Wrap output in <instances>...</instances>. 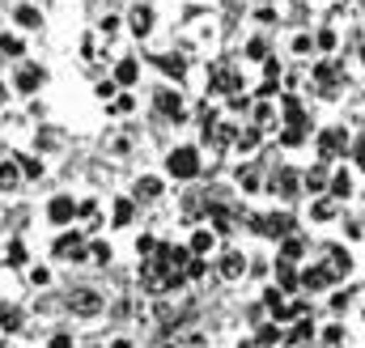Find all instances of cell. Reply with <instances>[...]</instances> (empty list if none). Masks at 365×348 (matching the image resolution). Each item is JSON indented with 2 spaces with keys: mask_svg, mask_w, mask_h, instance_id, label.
Listing matches in <instances>:
<instances>
[{
  "mask_svg": "<svg viewBox=\"0 0 365 348\" xmlns=\"http://www.w3.org/2000/svg\"><path fill=\"white\" fill-rule=\"evenodd\" d=\"M166 170L175 174V178H195L200 174V153L195 149H175L166 158Z\"/></svg>",
  "mask_w": 365,
  "mask_h": 348,
  "instance_id": "6da1fadb",
  "label": "cell"
},
{
  "mask_svg": "<svg viewBox=\"0 0 365 348\" xmlns=\"http://www.w3.org/2000/svg\"><path fill=\"white\" fill-rule=\"evenodd\" d=\"M68 306H73V314H98V310H102V297H98L93 289H81Z\"/></svg>",
  "mask_w": 365,
  "mask_h": 348,
  "instance_id": "7a4b0ae2",
  "label": "cell"
},
{
  "mask_svg": "<svg viewBox=\"0 0 365 348\" xmlns=\"http://www.w3.org/2000/svg\"><path fill=\"white\" fill-rule=\"evenodd\" d=\"M73 213H77V204H73V195H56V200H51V208H47V217H51L56 225H64V221H68Z\"/></svg>",
  "mask_w": 365,
  "mask_h": 348,
  "instance_id": "3957f363",
  "label": "cell"
},
{
  "mask_svg": "<svg viewBox=\"0 0 365 348\" xmlns=\"http://www.w3.org/2000/svg\"><path fill=\"white\" fill-rule=\"evenodd\" d=\"M38 86H43V68H34V64H26V68L17 73V89H21V93H34Z\"/></svg>",
  "mask_w": 365,
  "mask_h": 348,
  "instance_id": "277c9868",
  "label": "cell"
},
{
  "mask_svg": "<svg viewBox=\"0 0 365 348\" xmlns=\"http://www.w3.org/2000/svg\"><path fill=\"white\" fill-rule=\"evenodd\" d=\"M344 140H349V136H344V128H331V132H323V140H319L323 158H336V149H340Z\"/></svg>",
  "mask_w": 365,
  "mask_h": 348,
  "instance_id": "5b68a950",
  "label": "cell"
},
{
  "mask_svg": "<svg viewBox=\"0 0 365 348\" xmlns=\"http://www.w3.org/2000/svg\"><path fill=\"white\" fill-rule=\"evenodd\" d=\"M132 30H136V34H149V30H153V9H140V4H136V9H132Z\"/></svg>",
  "mask_w": 365,
  "mask_h": 348,
  "instance_id": "8992f818",
  "label": "cell"
},
{
  "mask_svg": "<svg viewBox=\"0 0 365 348\" xmlns=\"http://www.w3.org/2000/svg\"><path fill=\"white\" fill-rule=\"evenodd\" d=\"M136 195H140V200H158V195H162V183H158V178H140V183H136Z\"/></svg>",
  "mask_w": 365,
  "mask_h": 348,
  "instance_id": "52a82bcc",
  "label": "cell"
},
{
  "mask_svg": "<svg viewBox=\"0 0 365 348\" xmlns=\"http://www.w3.org/2000/svg\"><path fill=\"white\" fill-rule=\"evenodd\" d=\"M331 195H336V200H349V195H353V178H349V174H336V178H331Z\"/></svg>",
  "mask_w": 365,
  "mask_h": 348,
  "instance_id": "ba28073f",
  "label": "cell"
},
{
  "mask_svg": "<svg viewBox=\"0 0 365 348\" xmlns=\"http://www.w3.org/2000/svg\"><path fill=\"white\" fill-rule=\"evenodd\" d=\"M158 106H162V111H166V115H179V111H182L179 93H170V89H162V93H158Z\"/></svg>",
  "mask_w": 365,
  "mask_h": 348,
  "instance_id": "9c48e42d",
  "label": "cell"
},
{
  "mask_svg": "<svg viewBox=\"0 0 365 348\" xmlns=\"http://www.w3.org/2000/svg\"><path fill=\"white\" fill-rule=\"evenodd\" d=\"M264 230H268V234H289V230H293V217H284V213H280V217H268V225H264Z\"/></svg>",
  "mask_w": 365,
  "mask_h": 348,
  "instance_id": "30bf717a",
  "label": "cell"
},
{
  "mask_svg": "<svg viewBox=\"0 0 365 348\" xmlns=\"http://www.w3.org/2000/svg\"><path fill=\"white\" fill-rule=\"evenodd\" d=\"M38 21H43V17H38V9H30V4H21V9H17V26H26V30H34Z\"/></svg>",
  "mask_w": 365,
  "mask_h": 348,
  "instance_id": "8fae6325",
  "label": "cell"
},
{
  "mask_svg": "<svg viewBox=\"0 0 365 348\" xmlns=\"http://www.w3.org/2000/svg\"><path fill=\"white\" fill-rule=\"evenodd\" d=\"M115 77H119V86H132V81H136V77H140V68H136V60H123V64H119V73H115Z\"/></svg>",
  "mask_w": 365,
  "mask_h": 348,
  "instance_id": "7c38bea8",
  "label": "cell"
},
{
  "mask_svg": "<svg viewBox=\"0 0 365 348\" xmlns=\"http://www.w3.org/2000/svg\"><path fill=\"white\" fill-rule=\"evenodd\" d=\"M327 280H331V272H327V267H310V272H306V289H323Z\"/></svg>",
  "mask_w": 365,
  "mask_h": 348,
  "instance_id": "4fadbf2b",
  "label": "cell"
},
{
  "mask_svg": "<svg viewBox=\"0 0 365 348\" xmlns=\"http://www.w3.org/2000/svg\"><path fill=\"white\" fill-rule=\"evenodd\" d=\"M276 187H280V195H297V174H293V170H280Z\"/></svg>",
  "mask_w": 365,
  "mask_h": 348,
  "instance_id": "5bb4252c",
  "label": "cell"
},
{
  "mask_svg": "<svg viewBox=\"0 0 365 348\" xmlns=\"http://www.w3.org/2000/svg\"><path fill=\"white\" fill-rule=\"evenodd\" d=\"M242 267H247V263H242V255H225V263H221V272H225L230 280H234V276H242Z\"/></svg>",
  "mask_w": 365,
  "mask_h": 348,
  "instance_id": "9a60e30c",
  "label": "cell"
},
{
  "mask_svg": "<svg viewBox=\"0 0 365 348\" xmlns=\"http://www.w3.org/2000/svg\"><path fill=\"white\" fill-rule=\"evenodd\" d=\"M191 251H195V255H204V251H212V234H208V230H200V234L191 238Z\"/></svg>",
  "mask_w": 365,
  "mask_h": 348,
  "instance_id": "2e32d148",
  "label": "cell"
},
{
  "mask_svg": "<svg viewBox=\"0 0 365 348\" xmlns=\"http://www.w3.org/2000/svg\"><path fill=\"white\" fill-rule=\"evenodd\" d=\"M128 221H132V204L119 200V204H115V225H128Z\"/></svg>",
  "mask_w": 365,
  "mask_h": 348,
  "instance_id": "e0dca14e",
  "label": "cell"
},
{
  "mask_svg": "<svg viewBox=\"0 0 365 348\" xmlns=\"http://www.w3.org/2000/svg\"><path fill=\"white\" fill-rule=\"evenodd\" d=\"M13 183H17V166L4 162V166H0V187H13Z\"/></svg>",
  "mask_w": 365,
  "mask_h": 348,
  "instance_id": "ac0fdd59",
  "label": "cell"
},
{
  "mask_svg": "<svg viewBox=\"0 0 365 348\" xmlns=\"http://www.w3.org/2000/svg\"><path fill=\"white\" fill-rule=\"evenodd\" d=\"M0 323H4V332H17V327H21V314H17V310H4Z\"/></svg>",
  "mask_w": 365,
  "mask_h": 348,
  "instance_id": "d6986e66",
  "label": "cell"
},
{
  "mask_svg": "<svg viewBox=\"0 0 365 348\" xmlns=\"http://www.w3.org/2000/svg\"><path fill=\"white\" fill-rule=\"evenodd\" d=\"M4 263H13V267H17V263H26V247H21V242H13V247H9V260Z\"/></svg>",
  "mask_w": 365,
  "mask_h": 348,
  "instance_id": "ffe728a7",
  "label": "cell"
},
{
  "mask_svg": "<svg viewBox=\"0 0 365 348\" xmlns=\"http://www.w3.org/2000/svg\"><path fill=\"white\" fill-rule=\"evenodd\" d=\"M0 51H9V56H17V51H21V43H17V39H0Z\"/></svg>",
  "mask_w": 365,
  "mask_h": 348,
  "instance_id": "44dd1931",
  "label": "cell"
},
{
  "mask_svg": "<svg viewBox=\"0 0 365 348\" xmlns=\"http://www.w3.org/2000/svg\"><path fill=\"white\" fill-rule=\"evenodd\" d=\"M106 260H110V247L98 242V247H93V263H106Z\"/></svg>",
  "mask_w": 365,
  "mask_h": 348,
  "instance_id": "7402d4cb",
  "label": "cell"
},
{
  "mask_svg": "<svg viewBox=\"0 0 365 348\" xmlns=\"http://www.w3.org/2000/svg\"><path fill=\"white\" fill-rule=\"evenodd\" d=\"M51 348H73V340H68V336H56V340H51Z\"/></svg>",
  "mask_w": 365,
  "mask_h": 348,
  "instance_id": "603a6c76",
  "label": "cell"
}]
</instances>
